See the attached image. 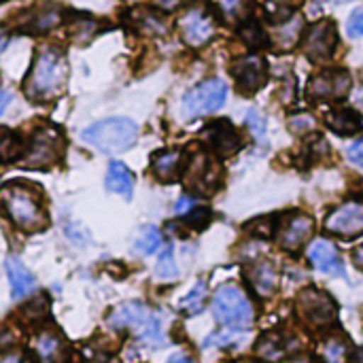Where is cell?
Instances as JSON below:
<instances>
[{"label": "cell", "mask_w": 363, "mask_h": 363, "mask_svg": "<svg viewBox=\"0 0 363 363\" xmlns=\"http://www.w3.org/2000/svg\"><path fill=\"white\" fill-rule=\"evenodd\" d=\"M66 81H68V62L64 53L55 47H43L23 83V91L30 100L47 102L62 94Z\"/></svg>", "instance_id": "1"}, {"label": "cell", "mask_w": 363, "mask_h": 363, "mask_svg": "<svg viewBox=\"0 0 363 363\" xmlns=\"http://www.w3.org/2000/svg\"><path fill=\"white\" fill-rule=\"evenodd\" d=\"M108 325L113 330L134 332L140 338V342L149 345L151 349H162L166 345L160 315L140 302H125V304L117 306L108 317Z\"/></svg>", "instance_id": "2"}, {"label": "cell", "mask_w": 363, "mask_h": 363, "mask_svg": "<svg viewBox=\"0 0 363 363\" xmlns=\"http://www.w3.org/2000/svg\"><path fill=\"white\" fill-rule=\"evenodd\" d=\"M81 138L85 145L102 153H121L136 143L138 125L128 117H108L83 130Z\"/></svg>", "instance_id": "3"}, {"label": "cell", "mask_w": 363, "mask_h": 363, "mask_svg": "<svg viewBox=\"0 0 363 363\" xmlns=\"http://www.w3.org/2000/svg\"><path fill=\"white\" fill-rule=\"evenodd\" d=\"M2 206L4 213L9 215V219L26 232H40L47 225V215L38 202V198L17 185V183H9L2 187Z\"/></svg>", "instance_id": "4"}, {"label": "cell", "mask_w": 363, "mask_h": 363, "mask_svg": "<svg viewBox=\"0 0 363 363\" xmlns=\"http://www.w3.org/2000/svg\"><path fill=\"white\" fill-rule=\"evenodd\" d=\"M213 313L215 319L232 332H247L255 319L253 306L238 285H223L215 291Z\"/></svg>", "instance_id": "5"}, {"label": "cell", "mask_w": 363, "mask_h": 363, "mask_svg": "<svg viewBox=\"0 0 363 363\" xmlns=\"http://www.w3.org/2000/svg\"><path fill=\"white\" fill-rule=\"evenodd\" d=\"M296 311L300 319L313 330H328L338 321V306L332 296L315 287L300 291L296 300Z\"/></svg>", "instance_id": "6"}, {"label": "cell", "mask_w": 363, "mask_h": 363, "mask_svg": "<svg viewBox=\"0 0 363 363\" xmlns=\"http://www.w3.org/2000/svg\"><path fill=\"white\" fill-rule=\"evenodd\" d=\"M228 100V85L221 79H206L191 87L183 98V117L196 119L219 111Z\"/></svg>", "instance_id": "7"}, {"label": "cell", "mask_w": 363, "mask_h": 363, "mask_svg": "<svg viewBox=\"0 0 363 363\" xmlns=\"http://www.w3.org/2000/svg\"><path fill=\"white\" fill-rule=\"evenodd\" d=\"M62 153V136L55 128H40L34 132L32 140L28 143L23 151V160H19V166L23 168H51Z\"/></svg>", "instance_id": "8"}, {"label": "cell", "mask_w": 363, "mask_h": 363, "mask_svg": "<svg viewBox=\"0 0 363 363\" xmlns=\"http://www.w3.org/2000/svg\"><path fill=\"white\" fill-rule=\"evenodd\" d=\"M338 47V32L332 19H321L313 23L304 34V53L313 62H323L334 55Z\"/></svg>", "instance_id": "9"}, {"label": "cell", "mask_w": 363, "mask_h": 363, "mask_svg": "<svg viewBox=\"0 0 363 363\" xmlns=\"http://www.w3.org/2000/svg\"><path fill=\"white\" fill-rule=\"evenodd\" d=\"M232 72L236 79V87L245 96L259 91L268 81V66L262 55H247V57L236 60V64L232 66Z\"/></svg>", "instance_id": "10"}, {"label": "cell", "mask_w": 363, "mask_h": 363, "mask_svg": "<svg viewBox=\"0 0 363 363\" xmlns=\"http://www.w3.org/2000/svg\"><path fill=\"white\" fill-rule=\"evenodd\" d=\"M325 230L330 234L345 236V238L363 234V202L353 200L332 211L330 217L325 219Z\"/></svg>", "instance_id": "11"}, {"label": "cell", "mask_w": 363, "mask_h": 363, "mask_svg": "<svg viewBox=\"0 0 363 363\" xmlns=\"http://www.w3.org/2000/svg\"><path fill=\"white\" fill-rule=\"evenodd\" d=\"M351 89V77L347 70H323L308 83V94L319 100H340Z\"/></svg>", "instance_id": "12"}, {"label": "cell", "mask_w": 363, "mask_h": 363, "mask_svg": "<svg viewBox=\"0 0 363 363\" xmlns=\"http://www.w3.org/2000/svg\"><path fill=\"white\" fill-rule=\"evenodd\" d=\"M206 145L219 155V157H232L236 151L242 149V136L240 132L228 121V119H221V121H213L204 132H202Z\"/></svg>", "instance_id": "13"}, {"label": "cell", "mask_w": 363, "mask_h": 363, "mask_svg": "<svg viewBox=\"0 0 363 363\" xmlns=\"http://www.w3.org/2000/svg\"><path fill=\"white\" fill-rule=\"evenodd\" d=\"M219 174L221 172L215 162L206 160L204 155H194L185 168V185H189V189L196 194H213L221 181Z\"/></svg>", "instance_id": "14"}, {"label": "cell", "mask_w": 363, "mask_h": 363, "mask_svg": "<svg viewBox=\"0 0 363 363\" xmlns=\"http://www.w3.org/2000/svg\"><path fill=\"white\" fill-rule=\"evenodd\" d=\"M179 26H181L183 40H185L187 45H191V47H202V45H206V43L213 38V34H215V21H213V17H211L206 11H202V9H191V11H187V13L181 17Z\"/></svg>", "instance_id": "15"}, {"label": "cell", "mask_w": 363, "mask_h": 363, "mask_svg": "<svg viewBox=\"0 0 363 363\" xmlns=\"http://www.w3.org/2000/svg\"><path fill=\"white\" fill-rule=\"evenodd\" d=\"M315 232V221L313 217L304 215V213H296L283 228L279 234V242L285 251H300L313 236Z\"/></svg>", "instance_id": "16"}, {"label": "cell", "mask_w": 363, "mask_h": 363, "mask_svg": "<svg viewBox=\"0 0 363 363\" xmlns=\"http://www.w3.org/2000/svg\"><path fill=\"white\" fill-rule=\"evenodd\" d=\"M296 349H298V342L291 336L281 334V332H266L255 345V355L266 363H281Z\"/></svg>", "instance_id": "17"}, {"label": "cell", "mask_w": 363, "mask_h": 363, "mask_svg": "<svg viewBox=\"0 0 363 363\" xmlns=\"http://www.w3.org/2000/svg\"><path fill=\"white\" fill-rule=\"evenodd\" d=\"M32 351L38 363H62L66 357V342L55 330H43L32 340Z\"/></svg>", "instance_id": "18"}, {"label": "cell", "mask_w": 363, "mask_h": 363, "mask_svg": "<svg viewBox=\"0 0 363 363\" xmlns=\"http://www.w3.org/2000/svg\"><path fill=\"white\" fill-rule=\"evenodd\" d=\"M247 279L259 298H270L279 287V272H277L274 264L268 259L253 264L247 272Z\"/></svg>", "instance_id": "19"}, {"label": "cell", "mask_w": 363, "mask_h": 363, "mask_svg": "<svg viewBox=\"0 0 363 363\" xmlns=\"http://www.w3.org/2000/svg\"><path fill=\"white\" fill-rule=\"evenodd\" d=\"M308 259L311 264L323 272V274H336V277H345V266H342V259L338 255V251L325 242V240H319L311 247L308 251Z\"/></svg>", "instance_id": "20"}, {"label": "cell", "mask_w": 363, "mask_h": 363, "mask_svg": "<svg viewBox=\"0 0 363 363\" xmlns=\"http://www.w3.org/2000/svg\"><path fill=\"white\" fill-rule=\"evenodd\" d=\"M4 270L11 283V291L15 300H21L30 294H34L36 289V279L32 277V272L17 259V257H6L4 262Z\"/></svg>", "instance_id": "21"}, {"label": "cell", "mask_w": 363, "mask_h": 363, "mask_svg": "<svg viewBox=\"0 0 363 363\" xmlns=\"http://www.w3.org/2000/svg\"><path fill=\"white\" fill-rule=\"evenodd\" d=\"M325 123L340 136H353L362 130V115L355 108H332L325 115Z\"/></svg>", "instance_id": "22"}, {"label": "cell", "mask_w": 363, "mask_h": 363, "mask_svg": "<svg viewBox=\"0 0 363 363\" xmlns=\"http://www.w3.org/2000/svg\"><path fill=\"white\" fill-rule=\"evenodd\" d=\"M151 168H153V174L164 181V183H170L177 179L179 170H181V153L179 151H170V149H164V151H157L151 160Z\"/></svg>", "instance_id": "23"}, {"label": "cell", "mask_w": 363, "mask_h": 363, "mask_svg": "<svg viewBox=\"0 0 363 363\" xmlns=\"http://www.w3.org/2000/svg\"><path fill=\"white\" fill-rule=\"evenodd\" d=\"M106 189H108L111 194L123 196L125 200L132 198L134 179H132L130 170H128L121 162H113V164L108 166V172H106Z\"/></svg>", "instance_id": "24"}, {"label": "cell", "mask_w": 363, "mask_h": 363, "mask_svg": "<svg viewBox=\"0 0 363 363\" xmlns=\"http://www.w3.org/2000/svg\"><path fill=\"white\" fill-rule=\"evenodd\" d=\"M60 21H62V9L55 6V4H47V6L34 11V15H32V19H30V23H28V28H30L32 32H47V30L57 28Z\"/></svg>", "instance_id": "25"}, {"label": "cell", "mask_w": 363, "mask_h": 363, "mask_svg": "<svg viewBox=\"0 0 363 363\" xmlns=\"http://www.w3.org/2000/svg\"><path fill=\"white\" fill-rule=\"evenodd\" d=\"M68 28H70V30H68L70 38H72L74 43L83 45V43H87V40L96 34L98 23H96V19L89 17V15L74 13V15L70 17V26H68Z\"/></svg>", "instance_id": "26"}, {"label": "cell", "mask_w": 363, "mask_h": 363, "mask_svg": "<svg viewBox=\"0 0 363 363\" xmlns=\"http://www.w3.org/2000/svg\"><path fill=\"white\" fill-rule=\"evenodd\" d=\"M162 247V234L155 225H145L134 242V249L143 255H153Z\"/></svg>", "instance_id": "27"}, {"label": "cell", "mask_w": 363, "mask_h": 363, "mask_svg": "<svg viewBox=\"0 0 363 363\" xmlns=\"http://www.w3.org/2000/svg\"><path fill=\"white\" fill-rule=\"evenodd\" d=\"M204 300H206V283L204 281H198L196 283V287L183 298V302H181V311L185 313V315H198V313H202V308H204Z\"/></svg>", "instance_id": "28"}, {"label": "cell", "mask_w": 363, "mask_h": 363, "mask_svg": "<svg viewBox=\"0 0 363 363\" xmlns=\"http://www.w3.org/2000/svg\"><path fill=\"white\" fill-rule=\"evenodd\" d=\"M240 36L242 40L253 47V49H259V47H266L268 45V36L264 32V28L257 23V21H247L242 28H240Z\"/></svg>", "instance_id": "29"}, {"label": "cell", "mask_w": 363, "mask_h": 363, "mask_svg": "<svg viewBox=\"0 0 363 363\" xmlns=\"http://www.w3.org/2000/svg\"><path fill=\"white\" fill-rule=\"evenodd\" d=\"M228 21H242L249 15V0H217Z\"/></svg>", "instance_id": "30"}, {"label": "cell", "mask_w": 363, "mask_h": 363, "mask_svg": "<svg viewBox=\"0 0 363 363\" xmlns=\"http://www.w3.org/2000/svg\"><path fill=\"white\" fill-rule=\"evenodd\" d=\"M136 23H138L140 30H145L149 34H166V30H168L164 19H160L157 15L149 13V11H140L138 17H136Z\"/></svg>", "instance_id": "31"}, {"label": "cell", "mask_w": 363, "mask_h": 363, "mask_svg": "<svg viewBox=\"0 0 363 363\" xmlns=\"http://www.w3.org/2000/svg\"><path fill=\"white\" fill-rule=\"evenodd\" d=\"M155 272L160 279H174L179 274V268L174 264V255H172V247H166L155 264Z\"/></svg>", "instance_id": "32"}, {"label": "cell", "mask_w": 363, "mask_h": 363, "mask_svg": "<svg viewBox=\"0 0 363 363\" xmlns=\"http://www.w3.org/2000/svg\"><path fill=\"white\" fill-rule=\"evenodd\" d=\"M300 30H302V19L300 17H294L291 21L287 19V23L277 32V38L281 40L283 47H294V43L300 36Z\"/></svg>", "instance_id": "33"}, {"label": "cell", "mask_w": 363, "mask_h": 363, "mask_svg": "<svg viewBox=\"0 0 363 363\" xmlns=\"http://www.w3.org/2000/svg\"><path fill=\"white\" fill-rule=\"evenodd\" d=\"M211 219H213V213L206 206H196L185 215V223L194 230H204L211 223Z\"/></svg>", "instance_id": "34"}, {"label": "cell", "mask_w": 363, "mask_h": 363, "mask_svg": "<svg viewBox=\"0 0 363 363\" xmlns=\"http://www.w3.org/2000/svg\"><path fill=\"white\" fill-rule=\"evenodd\" d=\"M240 342V336H238V332H232V330H225L223 334L221 332H217V334H213L206 342H204V347H236Z\"/></svg>", "instance_id": "35"}, {"label": "cell", "mask_w": 363, "mask_h": 363, "mask_svg": "<svg viewBox=\"0 0 363 363\" xmlns=\"http://www.w3.org/2000/svg\"><path fill=\"white\" fill-rule=\"evenodd\" d=\"M347 32H349L351 38H359V36H363V9L355 11V13L349 17V21H347Z\"/></svg>", "instance_id": "36"}, {"label": "cell", "mask_w": 363, "mask_h": 363, "mask_svg": "<svg viewBox=\"0 0 363 363\" xmlns=\"http://www.w3.org/2000/svg\"><path fill=\"white\" fill-rule=\"evenodd\" d=\"M13 147L19 149V143L11 132L4 130V136H2V157H4V162H11L13 157H17V151H13Z\"/></svg>", "instance_id": "37"}, {"label": "cell", "mask_w": 363, "mask_h": 363, "mask_svg": "<svg viewBox=\"0 0 363 363\" xmlns=\"http://www.w3.org/2000/svg\"><path fill=\"white\" fill-rule=\"evenodd\" d=\"M23 313L32 319H38V317H43L45 313H47V300L45 298H38L36 302H32V304H28V306H23Z\"/></svg>", "instance_id": "38"}, {"label": "cell", "mask_w": 363, "mask_h": 363, "mask_svg": "<svg viewBox=\"0 0 363 363\" xmlns=\"http://www.w3.org/2000/svg\"><path fill=\"white\" fill-rule=\"evenodd\" d=\"M247 123H249V128L259 136V138H264V132H266V125H264V121H262V115L257 113V111H249V115H247Z\"/></svg>", "instance_id": "39"}, {"label": "cell", "mask_w": 363, "mask_h": 363, "mask_svg": "<svg viewBox=\"0 0 363 363\" xmlns=\"http://www.w3.org/2000/svg\"><path fill=\"white\" fill-rule=\"evenodd\" d=\"M313 125H315V121H313V117H308V115H300V117H294V119L289 121V128H291L294 132H306V130H313Z\"/></svg>", "instance_id": "40"}, {"label": "cell", "mask_w": 363, "mask_h": 363, "mask_svg": "<svg viewBox=\"0 0 363 363\" xmlns=\"http://www.w3.org/2000/svg\"><path fill=\"white\" fill-rule=\"evenodd\" d=\"M347 155H349L351 164H355V166L363 168V138L362 140H357V143H353V145L349 147Z\"/></svg>", "instance_id": "41"}, {"label": "cell", "mask_w": 363, "mask_h": 363, "mask_svg": "<svg viewBox=\"0 0 363 363\" xmlns=\"http://www.w3.org/2000/svg\"><path fill=\"white\" fill-rule=\"evenodd\" d=\"M157 9H162V11H174V9H179L181 6V2L183 0H151Z\"/></svg>", "instance_id": "42"}, {"label": "cell", "mask_w": 363, "mask_h": 363, "mask_svg": "<svg viewBox=\"0 0 363 363\" xmlns=\"http://www.w3.org/2000/svg\"><path fill=\"white\" fill-rule=\"evenodd\" d=\"M191 208H194V200L187 198V196H183V198L179 200V204H177V213H179V215H187Z\"/></svg>", "instance_id": "43"}, {"label": "cell", "mask_w": 363, "mask_h": 363, "mask_svg": "<svg viewBox=\"0 0 363 363\" xmlns=\"http://www.w3.org/2000/svg\"><path fill=\"white\" fill-rule=\"evenodd\" d=\"M353 262H355V266H357L359 270H363V245L353 251Z\"/></svg>", "instance_id": "44"}, {"label": "cell", "mask_w": 363, "mask_h": 363, "mask_svg": "<svg viewBox=\"0 0 363 363\" xmlns=\"http://www.w3.org/2000/svg\"><path fill=\"white\" fill-rule=\"evenodd\" d=\"M349 363H363V347L355 349V351L349 355Z\"/></svg>", "instance_id": "45"}, {"label": "cell", "mask_w": 363, "mask_h": 363, "mask_svg": "<svg viewBox=\"0 0 363 363\" xmlns=\"http://www.w3.org/2000/svg\"><path fill=\"white\" fill-rule=\"evenodd\" d=\"M168 363H194L189 357H183V355H174V357H170Z\"/></svg>", "instance_id": "46"}, {"label": "cell", "mask_w": 363, "mask_h": 363, "mask_svg": "<svg viewBox=\"0 0 363 363\" xmlns=\"http://www.w3.org/2000/svg\"><path fill=\"white\" fill-rule=\"evenodd\" d=\"M2 363H26L19 355H6L4 359H2Z\"/></svg>", "instance_id": "47"}, {"label": "cell", "mask_w": 363, "mask_h": 363, "mask_svg": "<svg viewBox=\"0 0 363 363\" xmlns=\"http://www.w3.org/2000/svg\"><path fill=\"white\" fill-rule=\"evenodd\" d=\"M6 102H9V89H2V106H0V113H4Z\"/></svg>", "instance_id": "48"}, {"label": "cell", "mask_w": 363, "mask_h": 363, "mask_svg": "<svg viewBox=\"0 0 363 363\" xmlns=\"http://www.w3.org/2000/svg\"><path fill=\"white\" fill-rule=\"evenodd\" d=\"M355 104H357V106H363V87H359V89L355 91Z\"/></svg>", "instance_id": "49"}, {"label": "cell", "mask_w": 363, "mask_h": 363, "mask_svg": "<svg viewBox=\"0 0 363 363\" xmlns=\"http://www.w3.org/2000/svg\"><path fill=\"white\" fill-rule=\"evenodd\" d=\"M332 2H347V0H332Z\"/></svg>", "instance_id": "50"}, {"label": "cell", "mask_w": 363, "mask_h": 363, "mask_svg": "<svg viewBox=\"0 0 363 363\" xmlns=\"http://www.w3.org/2000/svg\"><path fill=\"white\" fill-rule=\"evenodd\" d=\"M298 363H306V362H298Z\"/></svg>", "instance_id": "51"}]
</instances>
